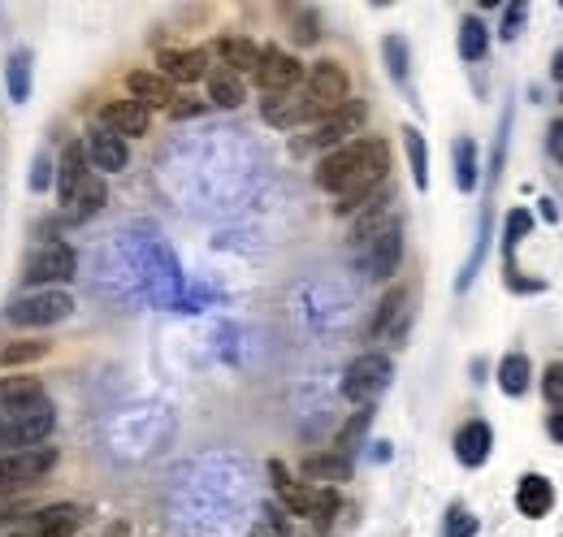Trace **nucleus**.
Masks as SVG:
<instances>
[{"label": "nucleus", "mask_w": 563, "mask_h": 537, "mask_svg": "<svg viewBox=\"0 0 563 537\" xmlns=\"http://www.w3.org/2000/svg\"><path fill=\"white\" fill-rule=\"evenodd\" d=\"M525 18H529V5H507L503 9V39H516Z\"/></svg>", "instance_id": "nucleus-39"}, {"label": "nucleus", "mask_w": 563, "mask_h": 537, "mask_svg": "<svg viewBox=\"0 0 563 537\" xmlns=\"http://www.w3.org/2000/svg\"><path fill=\"white\" fill-rule=\"evenodd\" d=\"M9 537H39L35 529H22V533H9Z\"/></svg>", "instance_id": "nucleus-47"}, {"label": "nucleus", "mask_w": 563, "mask_h": 537, "mask_svg": "<svg viewBox=\"0 0 563 537\" xmlns=\"http://www.w3.org/2000/svg\"><path fill=\"white\" fill-rule=\"evenodd\" d=\"M31 187H35V191H44V187H48V161H44V156L35 161V178H31Z\"/></svg>", "instance_id": "nucleus-43"}, {"label": "nucleus", "mask_w": 563, "mask_h": 537, "mask_svg": "<svg viewBox=\"0 0 563 537\" xmlns=\"http://www.w3.org/2000/svg\"><path fill=\"white\" fill-rule=\"evenodd\" d=\"M386 169H390V148H386V139L360 135V139L343 143V148L325 152L312 178H317L321 191H330L334 200H338L334 213H338V217H351V213H360V208L377 195V187L386 182Z\"/></svg>", "instance_id": "nucleus-1"}, {"label": "nucleus", "mask_w": 563, "mask_h": 537, "mask_svg": "<svg viewBox=\"0 0 563 537\" xmlns=\"http://www.w3.org/2000/svg\"><path fill=\"white\" fill-rule=\"evenodd\" d=\"M490 52V31L481 18H464L460 22V57L464 61H481Z\"/></svg>", "instance_id": "nucleus-30"}, {"label": "nucleus", "mask_w": 563, "mask_h": 537, "mask_svg": "<svg viewBox=\"0 0 563 537\" xmlns=\"http://www.w3.org/2000/svg\"><path fill=\"white\" fill-rule=\"evenodd\" d=\"M529 377H533V369H529V356H520V351H512V356H503V364H499V386H503V395H525L529 390Z\"/></svg>", "instance_id": "nucleus-26"}, {"label": "nucleus", "mask_w": 563, "mask_h": 537, "mask_svg": "<svg viewBox=\"0 0 563 537\" xmlns=\"http://www.w3.org/2000/svg\"><path fill=\"white\" fill-rule=\"evenodd\" d=\"M477 516L464 512V507H451L447 512V537H477Z\"/></svg>", "instance_id": "nucleus-37"}, {"label": "nucleus", "mask_w": 563, "mask_h": 537, "mask_svg": "<svg viewBox=\"0 0 563 537\" xmlns=\"http://www.w3.org/2000/svg\"><path fill=\"white\" fill-rule=\"evenodd\" d=\"M52 351V343L44 338H22V343H5L0 347V369H22V364H35Z\"/></svg>", "instance_id": "nucleus-25"}, {"label": "nucleus", "mask_w": 563, "mask_h": 537, "mask_svg": "<svg viewBox=\"0 0 563 537\" xmlns=\"http://www.w3.org/2000/svg\"><path fill=\"white\" fill-rule=\"evenodd\" d=\"M399 317H408V291H403V286H395V291H390V295L382 299V308H377V317H373V325H369V334H373V338H382ZM395 338H399V330H395Z\"/></svg>", "instance_id": "nucleus-27"}, {"label": "nucleus", "mask_w": 563, "mask_h": 537, "mask_svg": "<svg viewBox=\"0 0 563 537\" xmlns=\"http://www.w3.org/2000/svg\"><path fill=\"white\" fill-rule=\"evenodd\" d=\"M304 61L291 57V52L282 48H260V65H256V87L265 91V96H286V91L304 87Z\"/></svg>", "instance_id": "nucleus-11"}, {"label": "nucleus", "mask_w": 563, "mask_h": 537, "mask_svg": "<svg viewBox=\"0 0 563 537\" xmlns=\"http://www.w3.org/2000/svg\"><path fill=\"white\" fill-rule=\"evenodd\" d=\"M382 52H386V61H390V78H395V83H408V44H403L399 35H386Z\"/></svg>", "instance_id": "nucleus-34"}, {"label": "nucleus", "mask_w": 563, "mask_h": 537, "mask_svg": "<svg viewBox=\"0 0 563 537\" xmlns=\"http://www.w3.org/2000/svg\"><path fill=\"white\" fill-rule=\"evenodd\" d=\"M451 152H455V187H460L464 195L477 191V178H481V174H477V169H481V165H477V143L464 135V139H455Z\"/></svg>", "instance_id": "nucleus-24"}, {"label": "nucleus", "mask_w": 563, "mask_h": 537, "mask_svg": "<svg viewBox=\"0 0 563 537\" xmlns=\"http://www.w3.org/2000/svg\"><path fill=\"white\" fill-rule=\"evenodd\" d=\"M559 100H563V91H559Z\"/></svg>", "instance_id": "nucleus-48"}, {"label": "nucleus", "mask_w": 563, "mask_h": 537, "mask_svg": "<svg viewBox=\"0 0 563 537\" xmlns=\"http://www.w3.org/2000/svg\"><path fill=\"white\" fill-rule=\"evenodd\" d=\"M529 226H533V217L525 213V208H516V213H507V234H503V243H507V260H512L516 243L529 234Z\"/></svg>", "instance_id": "nucleus-36"}, {"label": "nucleus", "mask_w": 563, "mask_h": 537, "mask_svg": "<svg viewBox=\"0 0 563 537\" xmlns=\"http://www.w3.org/2000/svg\"><path fill=\"white\" fill-rule=\"evenodd\" d=\"M78 273V256H74V247L70 243H61V239H48V243H39L31 256H26V269H22V278L39 286V291H57L61 282H70Z\"/></svg>", "instance_id": "nucleus-6"}, {"label": "nucleus", "mask_w": 563, "mask_h": 537, "mask_svg": "<svg viewBox=\"0 0 563 537\" xmlns=\"http://www.w3.org/2000/svg\"><path fill=\"white\" fill-rule=\"evenodd\" d=\"M551 438H555V442H563V408H559V412H551Z\"/></svg>", "instance_id": "nucleus-44"}, {"label": "nucleus", "mask_w": 563, "mask_h": 537, "mask_svg": "<svg viewBox=\"0 0 563 537\" xmlns=\"http://www.w3.org/2000/svg\"><path fill=\"white\" fill-rule=\"evenodd\" d=\"M399 260H403V226H399V217L386 221L382 230H373L369 239L356 243V265H360L364 278H373V282L395 278Z\"/></svg>", "instance_id": "nucleus-4"}, {"label": "nucleus", "mask_w": 563, "mask_h": 537, "mask_svg": "<svg viewBox=\"0 0 563 537\" xmlns=\"http://www.w3.org/2000/svg\"><path fill=\"white\" fill-rule=\"evenodd\" d=\"M126 91H130V100H139L143 109H169L178 96H174V83H169L165 74H156V70H130L126 74Z\"/></svg>", "instance_id": "nucleus-15"}, {"label": "nucleus", "mask_w": 563, "mask_h": 537, "mask_svg": "<svg viewBox=\"0 0 563 537\" xmlns=\"http://www.w3.org/2000/svg\"><path fill=\"white\" fill-rule=\"evenodd\" d=\"M83 520H87L83 507L57 503V507H44V512H35V533H39V537H74Z\"/></svg>", "instance_id": "nucleus-21"}, {"label": "nucleus", "mask_w": 563, "mask_h": 537, "mask_svg": "<svg viewBox=\"0 0 563 537\" xmlns=\"http://www.w3.org/2000/svg\"><path fill=\"white\" fill-rule=\"evenodd\" d=\"M83 182H87V148L83 143H65V152L57 161V204L74 208V195Z\"/></svg>", "instance_id": "nucleus-16"}, {"label": "nucleus", "mask_w": 563, "mask_h": 537, "mask_svg": "<svg viewBox=\"0 0 563 537\" xmlns=\"http://www.w3.org/2000/svg\"><path fill=\"white\" fill-rule=\"evenodd\" d=\"M516 507H520V516H529V520L551 516L555 486L542 473H525V477H520V486H516Z\"/></svg>", "instance_id": "nucleus-18"}, {"label": "nucleus", "mask_w": 563, "mask_h": 537, "mask_svg": "<svg viewBox=\"0 0 563 537\" xmlns=\"http://www.w3.org/2000/svg\"><path fill=\"white\" fill-rule=\"evenodd\" d=\"M304 477L308 481H347L351 477V460H343V455H308L304 460Z\"/></svg>", "instance_id": "nucleus-28"}, {"label": "nucleus", "mask_w": 563, "mask_h": 537, "mask_svg": "<svg viewBox=\"0 0 563 537\" xmlns=\"http://www.w3.org/2000/svg\"><path fill=\"white\" fill-rule=\"evenodd\" d=\"M269 473H273V486H278V499L286 503V512L317 520L321 529L334 520V512H338L334 490H312V486H304V481H291V473H286L282 464H269Z\"/></svg>", "instance_id": "nucleus-5"}, {"label": "nucleus", "mask_w": 563, "mask_h": 537, "mask_svg": "<svg viewBox=\"0 0 563 537\" xmlns=\"http://www.w3.org/2000/svg\"><path fill=\"white\" fill-rule=\"evenodd\" d=\"M208 100H213L217 109H239V104L247 100V83L230 70H213L208 74Z\"/></svg>", "instance_id": "nucleus-22"}, {"label": "nucleus", "mask_w": 563, "mask_h": 537, "mask_svg": "<svg viewBox=\"0 0 563 537\" xmlns=\"http://www.w3.org/2000/svg\"><path fill=\"white\" fill-rule=\"evenodd\" d=\"M291 22H295V44H317V39H321V26H317V13H312V9H295L291 13Z\"/></svg>", "instance_id": "nucleus-35"}, {"label": "nucleus", "mask_w": 563, "mask_h": 537, "mask_svg": "<svg viewBox=\"0 0 563 537\" xmlns=\"http://www.w3.org/2000/svg\"><path fill=\"white\" fill-rule=\"evenodd\" d=\"M551 74L559 78V83H563V48L555 52V57H551Z\"/></svg>", "instance_id": "nucleus-45"}, {"label": "nucleus", "mask_w": 563, "mask_h": 537, "mask_svg": "<svg viewBox=\"0 0 563 537\" xmlns=\"http://www.w3.org/2000/svg\"><path fill=\"white\" fill-rule=\"evenodd\" d=\"M57 447H31V451H5L0 455V503L35 490L52 468H57Z\"/></svg>", "instance_id": "nucleus-3"}, {"label": "nucleus", "mask_w": 563, "mask_h": 537, "mask_svg": "<svg viewBox=\"0 0 563 537\" xmlns=\"http://www.w3.org/2000/svg\"><path fill=\"white\" fill-rule=\"evenodd\" d=\"M546 143H551V156L563 169V117H559V122H551V139H546Z\"/></svg>", "instance_id": "nucleus-41"}, {"label": "nucleus", "mask_w": 563, "mask_h": 537, "mask_svg": "<svg viewBox=\"0 0 563 537\" xmlns=\"http://www.w3.org/2000/svg\"><path fill=\"white\" fill-rule=\"evenodd\" d=\"M5 83H9V96L18 104L31 96V52H18V57L9 61V78H5Z\"/></svg>", "instance_id": "nucleus-33"}, {"label": "nucleus", "mask_w": 563, "mask_h": 537, "mask_svg": "<svg viewBox=\"0 0 563 537\" xmlns=\"http://www.w3.org/2000/svg\"><path fill=\"white\" fill-rule=\"evenodd\" d=\"M44 399V386L35 377H0V403H35Z\"/></svg>", "instance_id": "nucleus-32"}, {"label": "nucleus", "mask_w": 563, "mask_h": 537, "mask_svg": "<svg viewBox=\"0 0 563 537\" xmlns=\"http://www.w3.org/2000/svg\"><path fill=\"white\" fill-rule=\"evenodd\" d=\"M304 91L321 104L325 113H334V109H343V104L351 100V78H347V70L338 61H317L304 74Z\"/></svg>", "instance_id": "nucleus-12"}, {"label": "nucleus", "mask_w": 563, "mask_h": 537, "mask_svg": "<svg viewBox=\"0 0 563 537\" xmlns=\"http://www.w3.org/2000/svg\"><path fill=\"white\" fill-rule=\"evenodd\" d=\"M542 395H546V403H551V408H563V360L546 369V377H542Z\"/></svg>", "instance_id": "nucleus-38"}, {"label": "nucleus", "mask_w": 563, "mask_h": 537, "mask_svg": "<svg viewBox=\"0 0 563 537\" xmlns=\"http://www.w3.org/2000/svg\"><path fill=\"white\" fill-rule=\"evenodd\" d=\"M286 533V520H265V525H256V537H282Z\"/></svg>", "instance_id": "nucleus-42"}, {"label": "nucleus", "mask_w": 563, "mask_h": 537, "mask_svg": "<svg viewBox=\"0 0 563 537\" xmlns=\"http://www.w3.org/2000/svg\"><path fill=\"white\" fill-rule=\"evenodd\" d=\"M217 57H221V70H230V74H256V65H260V48L252 44V39H243V35H221L217 39Z\"/></svg>", "instance_id": "nucleus-20"}, {"label": "nucleus", "mask_w": 563, "mask_h": 537, "mask_svg": "<svg viewBox=\"0 0 563 537\" xmlns=\"http://www.w3.org/2000/svg\"><path fill=\"white\" fill-rule=\"evenodd\" d=\"M104 200H109V191H104V178L100 174H87V182L78 187L74 195V221H87V217H96Z\"/></svg>", "instance_id": "nucleus-29"}, {"label": "nucleus", "mask_w": 563, "mask_h": 537, "mask_svg": "<svg viewBox=\"0 0 563 537\" xmlns=\"http://www.w3.org/2000/svg\"><path fill=\"white\" fill-rule=\"evenodd\" d=\"M403 148H408V161H412V182L416 191L429 187V152H425V135L416 126L403 130Z\"/></svg>", "instance_id": "nucleus-31"}, {"label": "nucleus", "mask_w": 563, "mask_h": 537, "mask_svg": "<svg viewBox=\"0 0 563 537\" xmlns=\"http://www.w3.org/2000/svg\"><path fill=\"white\" fill-rule=\"evenodd\" d=\"M83 148H87L91 169H100V174H122V169L130 165V148H126V139L109 135V130H91V139L83 143Z\"/></svg>", "instance_id": "nucleus-17"}, {"label": "nucleus", "mask_w": 563, "mask_h": 537, "mask_svg": "<svg viewBox=\"0 0 563 537\" xmlns=\"http://www.w3.org/2000/svg\"><path fill=\"white\" fill-rule=\"evenodd\" d=\"M260 117H265L269 126H278V130H295V126H308V122L317 126L321 117H330V113H325L304 87H295V91H286V96H265L260 100Z\"/></svg>", "instance_id": "nucleus-10"}, {"label": "nucleus", "mask_w": 563, "mask_h": 537, "mask_svg": "<svg viewBox=\"0 0 563 537\" xmlns=\"http://www.w3.org/2000/svg\"><path fill=\"white\" fill-rule=\"evenodd\" d=\"M57 429V408L48 399L35 403H0V447L31 451Z\"/></svg>", "instance_id": "nucleus-2"}, {"label": "nucleus", "mask_w": 563, "mask_h": 537, "mask_svg": "<svg viewBox=\"0 0 563 537\" xmlns=\"http://www.w3.org/2000/svg\"><path fill=\"white\" fill-rule=\"evenodd\" d=\"M490 447H494V434L486 421H468L460 434H455V460L464 468H481L490 460Z\"/></svg>", "instance_id": "nucleus-19"}, {"label": "nucleus", "mask_w": 563, "mask_h": 537, "mask_svg": "<svg viewBox=\"0 0 563 537\" xmlns=\"http://www.w3.org/2000/svg\"><path fill=\"white\" fill-rule=\"evenodd\" d=\"M195 113H204V100H178V104H169V117H195Z\"/></svg>", "instance_id": "nucleus-40"}, {"label": "nucleus", "mask_w": 563, "mask_h": 537, "mask_svg": "<svg viewBox=\"0 0 563 537\" xmlns=\"http://www.w3.org/2000/svg\"><path fill=\"white\" fill-rule=\"evenodd\" d=\"M156 65L161 70L156 74H165L169 83H200V78L208 74V52L204 48H169V52H161L156 57Z\"/></svg>", "instance_id": "nucleus-14"}, {"label": "nucleus", "mask_w": 563, "mask_h": 537, "mask_svg": "<svg viewBox=\"0 0 563 537\" xmlns=\"http://www.w3.org/2000/svg\"><path fill=\"white\" fill-rule=\"evenodd\" d=\"M126 533H130L126 525H113V529H109V533H104V537H126Z\"/></svg>", "instance_id": "nucleus-46"}, {"label": "nucleus", "mask_w": 563, "mask_h": 537, "mask_svg": "<svg viewBox=\"0 0 563 537\" xmlns=\"http://www.w3.org/2000/svg\"><path fill=\"white\" fill-rule=\"evenodd\" d=\"M390 356H382V351H364V356H356L347 364V373H343V395L351 403H373L382 390L390 386Z\"/></svg>", "instance_id": "nucleus-7"}, {"label": "nucleus", "mask_w": 563, "mask_h": 537, "mask_svg": "<svg viewBox=\"0 0 563 537\" xmlns=\"http://www.w3.org/2000/svg\"><path fill=\"white\" fill-rule=\"evenodd\" d=\"M364 122H369V104H364V100H347L343 109H334L330 117H321V122L312 126V135H308V148H321V152H334V148H343V143L360 139Z\"/></svg>", "instance_id": "nucleus-8"}, {"label": "nucleus", "mask_w": 563, "mask_h": 537, "mask_svg": "<svg viewBox=\"0 0 563 537\" xmlns=\"http://www.w3.org/2000/svg\"><path fill=\"white\" fill-rule=\"evenodd\" d=\"M369 425H373V403H364L360 412H351V421L338 429V438H334V451L343 455V460H351V451L364 442V434H369Z\"/></svg>", "instance_id": "nucleus-23"}, {"label": "nucleus", "mask_w": 563, "mask_h": 537, "mask_svg": "<svg viewBox=\"0 0 563 537\" xmlns=\"http://www.w3.org/2000/svg\"><path fill=\"white\" fill-rule=\"evenodd\" d=\"M74 312V299L65 291H35V295H22L5 317L9 325H22V330H48V325L65 321Z\"/></svg>", "instance_id": "nucleus-9"}, {"label": "nucleus", "mask_w": 563, "mask_h": 537, "mask_svg": "<svg viewBox=\"0 0 563 537\" xmlns=\"http://www.w3.org/2000/svg\"><path fill=\"white\" fill-rule=\"evenodd\" d=\"M148 126H152V113L130 96L109 100L100 109V130H109V135H117V139H139V135H148Z\"/></svg>", "instance_id": "nucleus-13"}]
</instances>
